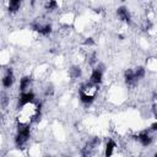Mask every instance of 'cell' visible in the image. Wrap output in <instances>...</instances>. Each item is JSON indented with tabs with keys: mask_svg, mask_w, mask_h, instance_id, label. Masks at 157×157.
<instances>
[{
	"mask_svg": "<svg viewBox=\"0 0 157 157\" xmlns=\"http://www.w3.org/2000/svg\"><path fill=\"white\" fill-rule=\"evenodd\" d=\"M28 137H29V126H28V124L18 125V132H17L16 139H15V142H16L17 147H22L28 141Z\"/></svg>",
	"mask_w": 157,
	"mask_h": 157,
	"instance_id": "obj_1",
	"label": "cell"
},
{
	"mask_svg": "<svg viewBox=\"0 0 157 157\" xmlns=\"http://www.w3.org/2000/svg\"><path fill=\"white\" fill-rule=\"evenodd\" d=\"M99 142H101V140H99L98 137H94V139H92L90 142H87V145L81 150V155H82V157H90V156L93 153L94 148L99 145Z\"/></svg>",
	"mask_w": 157,
	"mask_h": 157,
	"instance_id": "obj_2",
	"label": "cell"
},
{
	"mask_svg": "<svg viewBox=\"0 0 157 157\" xmlns=\"http://www.w3.org/2000/svg\"><path fill=\"white\" fill-rule=\"evenodd\" d=\"M34 101V93L33 92H22L18 99V108H22L23 105L32 103Z\"/></svg>",
	"mask_w": 157,
	"mask_h": 157,
	"instance_id": "obj_3",
	"label": "cell"
},
{
	"mask_svg": "<svg viewBox=\"0 0 157 157\" xmlns=\"http://www.w3.org/2000/svg\"><path fill=\"white\" fill-rule=\"evenodd\" d=\"M12 83H13V74H12V70L9 67L6 70L5 76L2 77V86L5 88H10L12 86Z\"/></svg>",
	"mask_w": 157,
	"mask_h": 157,
	"instance_id": "obj_4",
	"label": "cell"
},
{
	"mask_svg": "<svg viewBox=\"0 0 157 157\" xmlns=\"http://www.w3.org/2000/svg\"><path fill=\"white\" fill-rule=\"evenodd\" d=\"M137 140L144 145V146H148L152 142V137L150 136L147 130H142L139 135H137Z\"/></svg>",
	"mask_w": 157,
	"mask_h": 157,
	"instance_id": "obj_5",
	"label": "cell"
},
{
	"mask_svg": "<svg viewBox=\"0 0 157 157\" xmlns=\"http://www.w3.org/2000/svg\"><path fill=\"white\" fill-rule=\"evenodd\" d=\"M117 13H118V16H119V18H120L121 21H124V22H130V12L128 11L126 7H124V6L118 7Z\"/></svg>",
	"mask_w": 157,
	"mask_h": 157,
	"instance_id": "obj_6",
	"label": "cell"
},
{
	"mask_svg": "<svg viewBox=\"0 0 157 157\" xmlns=\"http://www.w3.org/2000/svg\"><path fill=\"white\" fill-rule=\"evenodd\" d=\"M102 78H103V72L98 69H94L91 74V82L93 85H99L102 82Z\"/></svg>",
	"mask_w": 157,
	"mask_h": 157,
	"instance_id": "obj_7",
	"label": "cell"
},
{
	"mask_svg": "<svg viewBox=\"0 0 157 157\" xmlns=\"http://www.w3.org/2000/svg\"><path fill=\"white\" fill-rule=\"evenodd\" d=\"M80 99L83 104H91L94 101V94H90V93H86L85 91L80 90Z\"/></svg>",
	"mask_w": 157,
	"mask_h": 157,
	"instance_id": "obj_8",
	"label": "cell"
},
{
	"mask_svg": "<svg viewBox=\"0 0 157 157\" xmlns=\"http://www.w3.org/2000/svg\"><path fill=\"white\" fill-rule=\"evenodd\" d=\"M124 77H125L126 83H129V85H134V83L137 81V80H136V77H135L134 71H132V70H130V69H128V70L124 72Z\"/></svg>",
	"mask_w": 157,
	"mask_h": 157,
	"instance_id": "obj_9",
	"label": "cell"
},
{
	"mask_svg": "<svg viewBox=\"0 0 157 157\" xmlns=\"http://www.w3.org/2000/svg\"><path fill=\"white\" fill-rule=\"evenodd\" d=\"M29 85H31V77L29 76H23L21 78V81H20V90H21V92H25L29 87Z\"/></svg>",
	"mask_w": 157,
	"mask_h": 157,
	"instance_id": "obj_10",
	"label": "cell"
},
{
	"mask_svg": "<svg viewBox=\"0 0 157 157\" xmlns=\"http://www.w3.org/2000/svg\"><path fill=\"white\" fill-rule=\"evenodd\" d=\"M115 148V142L113 140H108L107 145H105V151H104V155L105 157H110L113 155V151Z\"/></svg>",
	"mask_w": 157,
	"mask_h": 157,
	"instance_id": "obj_11",
	"label": "cell"
},
{
	"mask_svg": "<svg viewBox=\"0 0 157 157\" xmlns=\"http://www.w3.org/2000/svg\"><path fill=\"white\" fill-rule=\"evenodd\" d=\"M20 6H21V2L18 0H11L10 4H9V11L10 12H16L20 10Z\"/></svg>",
	"mask_w": 157,
	"mask_h": 157,
	"instance_id": "obj_12",
	"label": "cell"
},
{
	"mask_svg": "<svg viewBox=\"0 0 157 157\" xmlns=\"http://www.w3.org/2000/svg\"><path fill=\"white\" fill-rule=\"evenodd\" d=\"M70 76L72 77V78H77V77H80L81 76V69L78 67V66H72L71 69H70Z\"/></svg>",
	"mask_w": 157,
	"mask_h": 157,
	"instance_id": "obj_13",
	"label": "cell"
},
{
	"mask_svg": "<svg viewBox=\"0 0 157 157\" xmlns=\"http://www.w3.org/2000/svg\"><path fill=\"white\" fill-rule=\"evenodd\" d=\"M134 74H135L136 80L144 78V76H145V69H144L142 66H137V67H136V70L134 71Z\"/></svg>",
	"mask_w": 157,
	"mask_h": 157,
	"instance_id": "obj_14",
	"label": "cell"
},
{
	"mask_svg": "<svg viewBox=\"0 0 157 157\" xmlns=\"http://www.w3.org/2000/svg\"><path fill=\"white\" fill-rule=\"evenodd\" d=\"M58 7V4H56V1H49L48 4H47V9L48 10H54V9H56Z\"/></svg>",
	"mask_w": 157,
	"mask_h": 157,
	"instance_id": "obj_15",
	"label": "cell"
},
{
	"mask_svg": "<svg viewBox=\"0 0 157 157\" xmlns=\"http://www.w3.org/2000/svg\"><path fill=\"white\" fill-rule=\"evenodd\" d=\"M83 44L85 45H93L94 44V40H93V38H86L85 42H83Z\"/></svg>",
	"mask_w": 157,
	"mask_h": 157,
	"instance_id": "obj_16",
	"label": "cell"
},
{
	"mask_svg": "<svg viewBox=\"0 0 157 157\" xmlns=\"http://www.w3.org/2000/svg\"><path fill=\"white\" fill-rule=\"evenodd\" d=\"M53 92H54V90H53V87L50 86V87H48V88H47V91H45V96H52V94H53Z\"/></svg>",
	"mask_w": 157,
	"mask_h": 157,
	"instance_id": "obj_17",
	"label": "cell"
},
{
	"mask_svg": "<svg viewBox=\"0 0 157 157\" xmlns=\"http://www.w3.org/2000/svg\"><path fill=\"white\" fill-rule=\"evenodd\" d=\"M151 130H153V131H157V123H153V124L151 125Z\"/></svg>",
	"mask_w": 157,
	"mask_h": 157,
	"instance_id": "obj_18",
	"label": "cell"
},
{
	"mask_svg": "<svg viewBox=\"0 0 157 157\" xmlns=\"http://www.w3.org/2000/svg\"><path fill=\"white\" fill-rule=\"evenodd\" d=\"M6 103H7V97L2 96V105H6Z\"/></svg>",
	"mask_w": 157,
	"mask_h": 157,
	"instance_id": "obj_19",
	"label": "cell"
},
{
	"mask_svg": "<svg viewBox=\"0 0 157 157\" xmlns=\"http://www.w3.org/2000/svg\"><path fill=\"white\" fill-rule=\"evenodd\" d=\"M153 157H157V152H156V153H155V156H153Z\"/></svg>",
	"mask_w": 157,
	"mask_h": 157,
	"instance_id": "obj_20",
	"label": "cell"
}]
</instances>
